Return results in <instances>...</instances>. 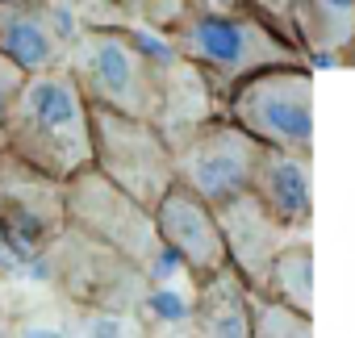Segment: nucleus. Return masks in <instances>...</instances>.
Returning <instances> with one entry per match:
<instances>
[{
	"mask_svg": "<svg viewBox=\"0 0 355 338\" xmlns=\"http://www.w3.org/2000/svg\"><path fill=\"white\" fill-rule=\"evenodd\" d=\"M230 121L272 150L309 154L313 146V84L305 67L268 63L230 84Z\"/></svg>",
	"mask_w": 355,
	"mask_h": 338,
	"instance_id": "nucleus-3",
	"label": "nucleus"
},
{
	"mask_svg": "<svg viewBox=\"0 0 355 338\" xmlns=\"http://www.w3.org/2000/svg\"><path fill=\"white\" fill-rule=\"evenodd\" d=\"M293 21L318 46H347L355 38V0H301Z\"/></svg>",
	"mask_w": 355,
	"mask_h": 338,
	"instance_id": "nucleus-15",
	"label": "nucleus"
},
{
	"mask_svg": "<svg viewBox=\"0 0 355 338\" xmlns=\"http://www.w3.org/2000/svg\"><path fill=\"white\" fill-rule=\"evenodd\" d=\"M0 146L63 184L92 167V105L67 67L26 75L0 125Z\"/></svg>",
	"mask_w": 355,
	"mask_h": 338,
	"instance_id": "nucleus-1",
	"label": "nucleus"
},
{
	"mask_svg": "<svg viewBox=\"0 0 355 338\" xmlns=\"http://www.w3.org/2000/svg\"><path fill=\"white\" fill-rule=\"evenodd\" d=\"M251 193H255V201H259L284 230L309 226V213H313L309 154H293V150H272V146H263L259 159H255Z\"/></svg>",
	"mask_w": 355,
	"mask_h": 338,
	"instance_id": "nucleus-11",
	"label": "nucleus"
},
{
	"mask_svg": "<svg viewBox=\"0 0 355 338\" xmlns=\"http://www.w3.org/2000/svg\"><path fill=\"white\" fill-rule=\"evenodd\" d=\"M309 67H313V71H330V67H338V59H334L330 46H313V51H309Z\"/></svg>",
	"mask_w": 355,
	"mask_h": 338,
	"instance_id": "nucleus-20",
	"label": "nucleus"
},
{
	"mask_svg": "<svg viewBox=\"0 0 355 338\" xmlns=\"http://www.w3.org/2000/svg\"><path fill=\"white\" fill-rule=\"evenodd\" d=\"M67 71L76 75L88 105H96V109L146 117V121H159V113H163L159 67L142 55L134 34L105 30V26L80 30L67 51Z\"/></svg>",
	"mask_w": 355,
	"mask_h": 338,
	"instance_id": "nucleus-2",
	"label": "nucleus"
},
{
	"mask_svg": "<svg viewBox=\"0 0 355 338\" xmlns=\"http://www.w3.org/2000/svg\"><path fill=\"white\" fill-rule=\"evenodd\" d=\"M92 167L138 205L155 209V201L175 184V146L155 121L92 105Z\"/></svg>",
	"mask_w": 355,
	"mask_h": 338,
	"instance_id": "nucleus-4",
	"label": "nucleus"
},
{
	"mask_svg": "<svg viewBox=\"0 0 355 338\" xmlns=\"http://www.w3.org/2000/svg\"><path fill=\"white\" fill-rule=\"evenodd\" d=\"M193 330L214 334V338H243L251 334V284L226 263L197 280L193 296Z\"/></svg>",
	"mask_w": 355,
	"mask_h": 338,
	"instance_id": "nucleus-13",
	"label": "nucleus"
},
{
	"mask_svg": "<svg viewBox=\"0 0 355 338\" xmlns=\"http://www.w3.org/2000/svg\"><path fill=\"white\" fill-rule=\"evenodd\" d=\"M218 222H222V234H226V255H230V267L251 284L259 288L272 255H276V234H280V222L255 201V193L247 188L243 197L218 205Z\"/></svg>",
	"mask_w": 355,
	"mask_h": 338,
	"instance_id": "nucleus-12",
	"label": "nucleus"
},
{
	"mask_svg": "<svg viewBox=\"0 0 355 338\" xmlns=\"http://www.w3.org/2000/svg\"><path fill=\"white\" fill-rule=\"evenodd\" d=\"M21 5H42V9H67V13H71L76 0H21Z\"/></svg>",
	"mask_w": 355,
	"mask_h": 338,
	"instance_id": "nucleus-22",
	"label": "nucleus"
},
{
	"mask_svg": "<svg viewBox=\"0 0 355 338\" xmlns=\"http://www.w3.org/2000/svg\"><path fill=\"white\" fill-rule=\"evenodd\" d=\"M259 150L263 142L239 121H201L184 146H175V180L218 209L251 188Z\"/></svg>",
	"mask_w": 355,
	"mask_h": 338,
	"instance_id": "nucleus-8",
	"label": "nucleus"
},
{
	"mask_svg": "<svg viewBox=\"0 0 355 338\" xmlns=\"http://www.w3.org/2000/svg\"><path fill=\"white\" fill-rule=\"evenodd\" d=\"M63 193H67V226L71 230L113 247L142 272L155 263L163 242H159V230H155V217L146 205H138L130 193L109 184L96 167H84L80 176H71L63 184Z\"/></svg>",
	"mask_w": 355,
	"mask_h": 338,
	"instance_id": "nucleus-6",
	"label": "nucleus"
},
{
	"mask_svg": "<svg viewBox=\"0 0 355 338\" xmlns=\"http://www.w3.org/2000/svg\"><path fill=\"white\" fill-rule=\"evenodd\" d=\"M0 321H5V288H0Z\"/></svg>",
	"mask_w": 355,
	"mask_h": 338,
	"instance_id": "nucleus-23",
	"label": "nucleus"
},
{
	"mask_svg": "<svg viewBox=\"0 0 355 338\" xmlns=\"http://www.w3.org/2000/svg\"><path fill=\"white\" fill-rule=\"evenodd\" d=\"M71 26L67 9H42L21 0H0V55L13 59L26 75L67 67L71 51Z\"/></svg>",
	"mask_w": 355,
	"mask_h": 338,
	"instance_id": "nucleus-10",
	"label": "nucleus"
},
{
	"mask_svg": "<svg viewBox=\"0 0 355 338\" xmlns=\"http://www.w3.org/2000/svg\"><path fill=\"white\" fill-rule=\"evenodd\" d=\"M155 217V230H159V242L167 251L180 255L184 272L193 280H205L209 272L226 267L230 255H226V234H222V222H218V209L209 201H201L193 188H184L175 180L150 209Z\"/></svg>",
	"mask_w": 355,
	"mask_h": 338,
	"instance_id": "nucleus-9",
	"label": "nucleus"
},
{
	"mask_svg": "<svg viewBox=\"0 0 355 338\" xmlns=\"http://www.w3.org/2000/svg\"><path fill=\"white\" fill-rule=\"evenodd\" d=\"M146 313L155 321H193V296L184 288H171V284H155L146 296H142Z\"/></svg>",
	"mask_w": 355,
	"mask_h": 338,
	"instance_id": "nucleus-17",
	"label": "nucleus"
},
{
	"mask_svg": "<svg viewBox=\"0 0 355 338\" xmlns=\"http://www.w3.org/2000/svg\"><path fill=\"white\" fill-rule=\"evenodd\" d=\"M268 5H272L280 17H297V5H301V0H268Z\"/></svg>",
	"mask_w": 355,
	"mask_h": 338,
	"instance_id": "nucleus-21",
	"label": "nucleus"
},
{
	"mask_svg": "<svg viewBox=\"0 0 355 338\" xmlns=\"http://www.w3.org/2000/svg\"><path fill=\"white\" fill-rule=\"evenodd\" d=\"M117 13H125L130 21H146V26H171L180 21V0H109Z\"/></svg>",
	"mask_w": 355,
	"mask_h": 338,
	"instance_id": "nucleus-18",
	"label": "nucleus"
},
{
	"mask_svg": "<svg viewBox=\"0 0 355 338\" xmlns=\"http://www.w3.org/2000/svg\"><path fill=\"white\" fill-rule=\"evenodd\" d=\"M175 55L193 63L205 80L234 84L255 67L288 59V42H280L272 30H263L259 21H247V17L197 13V17H180Z\"/></svg>",
	"mask_w": 355,
	"mask_h": 338,
	"instance_id": "nucleus-7",
	"label": "nucleus"
},
{
	"mask_svg": "<svg viewBox=\"0 0 355 338\" xmlns=\"http://www.w3.org/2000/svg\"><path fill=\"white\" fill-rule=\"evenodd\" d=\"M259 288L272 292V296H280V301H288L293 309L309 313V296H313L309 292L313 288V255H309V247L276 251L272 263H268V272H263V280H259Z\"/></svg>",
	"mask_w": 355,
	"mask_h": 338,
	"instance_id": "nucleus-14",
	"label": "nucleus"
},
{
	"mask_svg": "<svg viewBox=\"0 0 355 338\" xmlns=\"http://www.w3.org/2000/svg\"><path fill=\"white\" fill-rule=\"evenodd\" d=\"M251 334H309V313L305 309H293L288 301L263 292V288H251Z\"/></svg>",
	"mask_w": 355,
	"mask_h": 338,
	"instance_id": "nucleus-16",
	"label": "nucleus"
},
{
	"mask_svg": "<svg viewBox=\"0 0 355 338\" xmlns=\"http://www.w3.org/2000/svg\"><path fill=\"white\" fill-rule=\"evenodd\" d=\"M21 84H26V71H21L13 59L0 55V125H5L9 105H13V96H17V88H21Z\"/></svg>",
	"mask_w": 355,
	"mask_h": 338,
	"instance_id": "nucleus-19",
	"label": "nucleus"
},
{
	"mask_svg": "<svg viewBox=\"0 0 355 338\" xmlns=\"http://www.w3.org/2000/svg\"><path fill=\"white\" fill-rule=\"evenodd\" d=\"M67 230L63 180L0 146V267L42 259Z\"/></svg>",
	"mask_w": 355,
	"mask_h": 338,
	"instance_id": "nucleus-5",
	"label": "nucleus"
}]
</instances>
